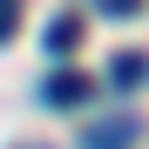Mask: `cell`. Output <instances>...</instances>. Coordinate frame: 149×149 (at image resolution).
Listing matches in <instances>:
<instances>
[{
	"label": "cell",
	"mask_w": 149,
	"mask_h": 149,
	"mask_svg": "<svg viewBox=\"0 0 149 149\" xmlns=\"http://www.w3.org/2000/svg\"><path fill=\"white\" fill-rule=\"evenodd\" d=\"M88 95H95V74H81V68H54L41 81V102L47 109H81Z\"/></svg>",
	"instance_id": "obj_1"
},
{
	"label": "cell",
	"mask_w": 149,
	"mask_h": 149,
	"mask_svg": "<svg viewBox=\"0 0 149 149\" xmlns=\"http://www.w3.org/2000/svg\"><path fill=\"white\" fill-rule=\"evenodd\" d=\"M136 115H102V122H88L81 129V149H136Z\"/></svg>",
	"instance_id": "obj_2"
},
{
	"label": "cell",
	"mask_w": 149,
	"mask_h": 149,
	"mask_svg": "<svg viewBox=\"0 0 149 149\" xmlns=\"http://www.w3.org/2000/svg\"><path fill=\"white\" fill-rule=\"evenodd\" d=\"M109 81H115V88H142V81H149V54H115V61H109Z\"/></svg>",
	"instance_id": "obj_3"
},
{
	"label": "cell",
	"mask_w": 149,
	"mask_h": 149,
	"mask_svg": "<svg viewBox=\"0 0 149 149\" xmlns=\"http://www.w3.org/2000/svg\"><path fill=\"white\" fill-rule=\"evenodd\" d=\"M74 41H81V20H74V14H61L54 27H47V54H68Z\"/></svg>",
	"instance_id": "obj_4"
},
{
	"label": "cell",
	"mask_w": 149,
	"mask_h": 149,
	"mask_svg": "<svg viewBox=\"0 0 149 149\" xmlns=\"http://www.w3.org/2000/svg\"><path fill=\"white\" fill-rule=\"evenodd\" d=\"M14 34V0H0V41Z\"/></svg>",
	"instance_id": "obj_5"
},
{
	"label": "cell",
	"mask_w": 149,
	"mask_h": 149,
	"mask_svg": "<svg viewBox=\"0 0 149 149\" xmlns=\"http://www.w3.org/2000/svg\"><path fill=\"white\" fill-rule=\"evenodd\" d=\"M142 0H102V14H136Z\"/></svg>",
	"instance_id": "obj_6"
},
{
	"label": "cell",
	"mask_w": 149,
	"mask_h": 149,
	"mask_svg": "<svg viewBox=\"0 0 149 149\" xmlns=\"http://www.w3.org/2000/svg\"><path fill=\"white\" fill-rule=\"evenodd\" d=\"M20 149H41V142H20Z\"/></svg>",
	"instance_id": "obj_7"
}]
</instances>
